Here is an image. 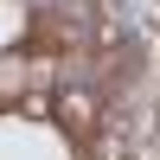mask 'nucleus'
I'll list each match as a JSON object with an SVG mask.
<instances>
[{"label": "nucleus", "mask_w": 160, "mask_h": 160, "mask_svg": "<svg viewBox=\"0 0 160 160\" xmlns=\"http://www.w3.org/2000/svg\"><path fill=\"white\" fill-rule=\"evenodd\" d=\"M51 115H58L64 135H77V141L102 135V102L90 96V90H58V96H51Z\"/></svg>", "instance_id": "1"}]
</instances>
